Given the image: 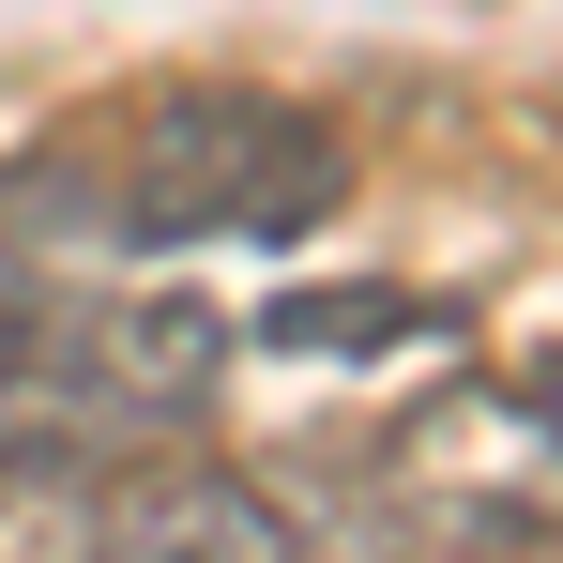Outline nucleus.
I'll use <instances>...</instances> for the list:
<instances>
[{
    "mask_svg": "<svg viewBox=\"0 0 563 563\" xmlns=\"http://www.w3.org/2000/svg\"><path fill=\"white\" fill-rule=\"evenodd\" d=\"M229 396V320L198 289H107V305H46L31 335V396L0 442H62V457H153V442H198Z\"/></svg>",
    "mask_w": 563,
    "mask_h": 563,
    "instance_id": "nucleus-2",
    "label": "nucleus"
},
{
    "mask_svg": "<svg viewBox=\"0 0 563 563\" xmlns=\"http://www.w3.org/2000/svg\"><path fill=\"white\" fill-rule=\"evenodd\" d=\"M0 563H92V457L0 442Z\"/></svg>",
    "mask_w": 563,
    "mask_h": 563,
    "instance_id": "nucleus-4",
    "label": "nucleus"
},
{
    "mask_svg": "<svg viewBox=\"0 0 563 563\" xmlns=\"http://www.w3.org/2000/svg\"><path fill=\"white\" fill-rule=\"evenodd\" d=\"M351 198V137L320 107L260 92V77H184V92H137L122 122H77L46 153L0 168V289H31L46 260H289L320 244Z\"/></svg>",
    "mask_w": 563,
    "mask_h": 563,
    "instance_id": "nucleus-1",
    "label": "nucleus"
},
{
    "mask_svg": "<svg viewBox=\"0 0 563 563\" xmlns=\"http://www.w3.org/2000/svg\"><path fill=\"white\" fill-rule=\"evenodd\" d=\"M518 427H533V442H549V457H563V366L533 380V396H518Z\"/></svg>",
    "mask_w": 563,
    "mask_h": 563,
    "instance_id": "nucleus-7",
    "label": "nucleus"
},
{
    "mask_svg": "<svg viewBox=\"0 0 563 563\" xmlns=\"http://www.w3.org/2000/svg\"><path fill=\"white\" fill-rule=\"evenodd\" d=\"M411 335H442V305L427 289H275L260 305V351H411Z\"/></svg>",
    "mask_w": 563,
    "mask_h": 563,
    "instance_id": "nucleus-5",
    "label": "nucleus"
},
{
    "mask_svg": "<svg viewBox=\"0 0 563 563\" xmlns=\"http://www.w3.org/2000/svg\"><path fill=\"white\" fill-rule=\"evenodd\" d=\"M92 563H305V533H289V503L260 472L153 442V457L92 472Z\"/></svg>",
    "mask_w": 563,
    "mask_h": 563,
    "instance_id": "nucleus-3",
    "label": "nucleus"
},
{
    "mask_svg": "<svg viewBox=\"0 0 563 563\" xmlns=\"http://www.w3.org/2000/svg\"><path fill=\"white\" fill-rule=\"evenodd\" d=\"M31 335H46V289H0V427H15V396H31Z\"/></svg>",
    "mask_w": 563,
    "mask_h": 563,
    "instance_id": "nucleus-6",
    "label": "nucleus"
}]
</instances>
